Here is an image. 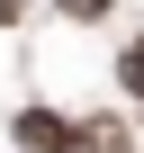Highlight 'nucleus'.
<instances>
[{"label": "nucleus", "mask_w": 144, "mask_h": 153, "mask_svg": "<svg viewBox=\"0 0 144 153\" xmlns=\"http://www.w3.org/2000/svg\"><path fill=\"white\" fill-rule=\"evenodd\" d=\"M117 72H126V90H135V99H144V36H135V45H126V54H117Z\"/></svg>", "instance_id": "4"}, {"label": "nucleus", "mask_w": 144, "mask_h": 153, "mask_svg": "<svg viewBox=\"0 0 144 153\" xmlns=\"http://www.w3.org/2000/svg\"><path fill=\"white\" fill-rule=\"evenodd\" d=\"M9 144H18V153H90V117H63V108L27 99V108L9 117Z\"/></svg>", "instance_id": "1"}, {"label": "nucleus", "mask_w": 144, "mask_h": 153, "mask_svg": "<svg viewBox=\"0 0 144 153\" xmlns=\"http://www.w3.org/2000/svg\"><path fill=\"white\" fill-rule=\"evenodd\" d=\"M135 126H144V99H135Z\"/></svg>", "instance_id": "6"}, {"label": "nucleus", "mask_w": 144, "mask_h": 153, "mask_svg": "<svg viewBox=\"0 0 144 153\" xmlns=\"http://www.w3.org/2000/svg\"><path fill=\"white\" fill-rule=\"evenodd\" d=\"M135 117H90V153H135Z\"/></svg>", "instance_id": "2"}, {"label": "nucleus", "mask_w": 144, "mask_h": 153, "mask_svg": "<svg viewBox=\"0 0 144 153\" xmlns=\"http://www.w3.org/2000/svg\"><path fill=\"white\" fill-rule=\"evenodd\" d=\"M54 9H63V18H72V27H99V18H108V9H117V0H54Z\"/></svg>", "instance_id": "3"}, {"label": "nucleus", "mask_w": 144, "mask_h": 153, "mask_svg": "<svg viewBox=\"0 0 144 153\" xmlns=\"http://www.w3.org/2000/svg\"><path fill=\"white\" fill-rule=\"evenodd\" d=\"M27 9H36V0H0V27H18V18H27Z\"/></svg>", "instance_id": "5"}]
</instances>
